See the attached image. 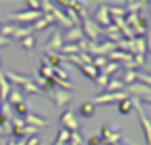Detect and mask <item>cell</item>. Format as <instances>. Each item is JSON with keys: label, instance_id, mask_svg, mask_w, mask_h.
Returning <instances> with one entry per match:
<instances>
[{"label": "cell", "instance_id": "cell-15", "mask_svg": "<svg viewBox=\"0 0 151 145\" xmlns=\"http://www.w3.org/2000/svg\"><path fill=\"white\" fill-rule=\"evenodd\" d=\"M124 90V84H122L121 80H117V78H113V80L107 82V86L103 88V94H115V92H122Z\"/></svg>", "mask_w": 151, "mask_h": 145}, {"label": "cell", "instance_id": "cell-32", "mask_svg": "<svg viewBox=\"0 0 151 145\" xmlns=\"http://www.w3.org/2000/svg\"><path fill=\"white\" fill-rule=\"evenodd\" d=\"M46 27H48V21H46L44 17H40V19H37V21L31 25V29L33 31H42V29H46Z\"/></svg>", "mask_w": 151, "mask_h": 145}, {"label": "cell", "instance_id": "cell-2", "mask_svg": "<svg viewBox=\"0 0 151 145\" xmlns=\"http://www.w3.org/2000/svg\"><path fill=\"white\" fill-rule=\"evenodd\" d=\"M82 27H81V31H82V34H84V38L88 42H100V36H101V27L100 25H96L94 21H90L88 17L86 19H82Z\"/></svg>", "mask_w": 151, "mask_h": 145}, {"label": "cell", "instance_id": "cell-5", "mask_svg": "<svg viewBox=\"0 0 151 145\" xmlns=\"http://www.w3.org/2000/svg\"><path fill=\"white\" fill-rule=\"evenodd\" d=\"M98 138L101 139V145L105 143V145H113V143H119L121 141V132H117V130H113L111 126H101V130H100V136Z\"/></svg>", "mask_w": 151, "mask_h": 145}, {"label": "cell", "instance_id": "cell-20", "mask_svg": "<svg viewBox=\"0 0 151 145\" xmlns=\"http://www.w3.org/2000/svg\"><path fill=\"white\" fill-rule=\"evenodd\" d=\"M31 33H33L31 27H15V33L12 34V38H15V40H23V38L31 36Z\"/></svg>", "mask_w": 151, "mask_h": 145}, {"label": "cell", "instance_id": "cell-4", "mask_svg": "<svg viewBox=\"0 0 151 145\" xmlns=\"http://www.w3.org/2000/svg\"><path fill=\"white\" fill-rule=\"evenodd\" d=\"M126 92H115V94H100L92 99L94 105H109V103H121L122 99H126Z\"/></svg>", "mask_w": 151, "mask_h": 145}, {"label": "cell", "instance_id": "cell-14", "mask_svg": "<svg viewBox=\"0 0 151 145\" xmlns=\"http://www.w3.org/2000/svg\"><path fill=\"white\" fill-rule=\"evenodd\" d=\"M78 111H81V115L84 116V119H92V116L96 115V105L92 103V99H90V101H84V103L81 105V109H78Z\"/></svg>", "mask_w": 151, "mask_h": 145}, {"label": "cell", "instance_id": "cell-27", "mask_svg": "<svg viewBox=\"0 0 151 145\" xmlns=\"http://www.w3.org/2000/svg\"><path fill=\"white\" fill-rule=\"evenodd\" d=\"M21 42V48L23 50H27V52H33V48H35V36L31 34V36H27V38H23V40H19Z\"/></svg>", "mask_w": 151, "mask_h": 145}, {"label": "cell", "instance_id": "cell-16", "mask_svg": "<svg viewBox=\"0 0 151 145\" xmlns=\"http://www.w3.org/2000/svg\"><path fill=\"white\" fill-rule=\"evenodd\" d=\"M124 6H126L124 8L126 14H138V11H140L144 6H147V2H145V0H136V2H132V0H130V2L124 4Z\"/></svg>", "mask_w": 151, "mask_h": 145}, {"label": "cell", "instance_id": "cell-39", "mask_svg": "<svg viewBox=\"0 0 151 145\" xmlns=\"http://www.w3.org/2000/svg\"><path fill=\"white\" fill-rule=\"evenodd\" d=\"M147 36H145V48H147V52L151 54V29H147Z\"/></svg>", "mask_w": 151, "mask_h": 145}, {"label": "cell", "instance_id": "cell-13", "mask_svg": "<svg viewBox=\"0 0 151 145\" xmlns=\"http://www.w3.org/2000/svg\"><path fill=\"white\" fill-rule=\"evenodd\" d=\"M61 59L63 57L59 56V54H54V52H46V57L42 61L44 63H48L52 69H55V67H61Z\"/></svg>", "mask_w": 151, "mask_h": 145}, {"label": "cell", "instance_id": "cell-33", "mask_svg": "<svg viewBox=\"0 0 151 145\" xmlns=\"http://www.w3.org/2000/svg\"><path fill=\"white\" fill-rule=\"evenodd\" d=\"M0 115L6 116V119H12V116H14V113H12V107L6 103V101H4V103L0 105Z\"/></svg>", "mask_w": 151, "mask_h": 145}, {"label": "cell", "instance_id": "cell-29", "mask_svg": "<svg viewBox=\"0 0 151 145\" xmlns=\"http://www.w3.org/2000/svg\"><path fill=\"white\" fill-rule=\"evenodd\" d=\"M107 63H109V59H107V57H103V56H98V57H94V59H92V65L98 69V71H101Z\"/></svg>", "mask_w": 151, "mask_h": 145}, {"label": "cell", "instance_id": "cell-17", "mask_svg": "<svg viewBox=\"0 0 151 145\" xmlns=\"http://www.w3.org/2000/svg\"><path fill=\"white\" fill-rule=\"evenodd\" d=\"M21 101H25V99H23V94L19 92V90H14V88H12L10 94H8V97H6V103H8V105H14V107H15V105L21 103Z\"/></svg>", "mask_w": 151, "mask_h": 145}, {"label": "cell", "instance_id": "cell-40", "mask_svg": "<svg viewBox=\"0 0 151 145\" xmlns=\"http://www.w3.org/2000/svg\"><path fill=\"white\" fill-rule=\"evenodd\" d=\"M52 145H63V143H59V141H54V143H52Z\"/></svg>", "mask_w": 151, "mask_h": 145}, {"label": "cell", "instance_id": "cell-41", "mask_svg": "<svg viewBox=\"0 0 151 145\" xmlns=\"http://www.w3.org/2000/svg\"><path fill=\"white\" fill-rule=\"evenodd\" d=\"M113 145H122V143H113Z\"/></svg>", "mask_w": 151, "mask_h": 145}, {"label": "cell", "instance_id": "cell-37", "mask_svg": "<svg viewBox=\"0 0 151 145\" xmlns=\"http://www.w3.org/2000/svg\"><path fill=\"white\" fill-rule=\"evenodd\" d=\"M27 6L31 8V11H40V2L38 0H27Z\"/></svg>", "mask_w": 151, "mask_h": 145}, {"label": "cell", "instance_id": "cell-22", "mask_svg": "<svg viewBox=\"0 0 151 145\" xmlns=\"http://www.w3.org/2000/svg\"><path fill=\"white\" fill-rule=\"evenodd\" d=\"M121 82L124 86H130V84H134V82H138V71H124Z\"/></svg>", "mask_w": 151, "mask_h": 145}, {"label": "cell", "instance_id": "cell-35", "mask_svg": "<svg viewBox=\"0 0 151 145\" xmlns=\"http://www.w3.org/2000/svg\"><path fill=\"white\" fill-rule=\"evenodd\" d=\"M138 82L140 84H145L151 88V74H145V73H138Z\"/></svg>", "mask_w": 151, "mask_h": 145}, {"label": "cell", "instance_id": "cell-9", "mask_svg": "<svg viewBox=\"0 0 151 145\" xmlns=\"http://www.w3.org/2000/svg\"><path fill=\"white\" fill-rule=\"evenodd\" d=\"M61 46H63V36H61V33H59V31L55 29V31H54V34L50 36L48 44L44 46V52H54V54H59Z\"/></svg>", "mask_w": 151, "mask_h": 145}, {"label": "cell", "instance_id": "cell-23", "mask_svg": "<svg viewBox=\"0 0 151 145\" xmlns=\"http://www.w3.org/2000/svg\"><path fill=\"white\" fill-rule=\"evenodd\" d=\"M81 71H82V74H84V76L92 78V80H96V76L100 74V71H98V69L94 67V65H82Z\"/></svg>", "mask_w": 151, "mask_h": 145}, {"label": "cell", "instance_id": "cell-8", "mask_svg": "<svg viewBox=\"0 0 151 145\" xmlns=\"http://www.w3.org/2000/svg\"><path fill=\"white\" fill-rule=\"evenodd\" d=\"M96 25H103L101 29L111 25V17H109V6L107 4H98V10H96Z\"/></svg>", "mask_w": 151, "mask_h": 145}, {"label": "cell", "instance_id": "cell-1", "mask_svg": "<svg viewBox=\"0 0 151 145\" xmlns=\"http://www.w3.org/2000/svg\"><path fill=\"white\" fill-rule=\"evenodd\" d=\"M130 99H132V105H134V109L138 111V116H140V124H142V130H144L145 143L151 145V120H149V116L145 115L142 101H140V99H136V97H130Z\"/></svg>", "mask_w": 151, "mask_h": 145}, {"label": "cell", "instance_id": "cell-31", "mask_svg": "<svg viewBox=\"0 0 151 145\" xmlns=\"http://www.w3.org/2000/svg\"><path fill=\"white\" fill-rule=\"evenodd\" d=\"M14 33H15V25H2L0 27V34L6 36V38H10V40H12V34Z\"/></svg>", "mask_w": 151, "mask_h": 145}, {"label": "cell", "instance_id": "cell-43", "mask_svg": "<svg viewBox=\"0 0 151 145\" xmlns=\"http://www.w3.org/2000/svg\"><path fill=\"white\" fill-rule=\"evenodd\" d=\"M149 8H151V2H149Z\"/></svg>", "mask_w": 151, "mask_h": 145}, {"label": "cell", "instance_id": "cell-6", "mask_svg": "<svg viewBox=\"0 0 151 145\" xmlns=\"http://www.w3.org/2000/svg\"><path fill=\"white\" fill-rule=\"evenodd\" d=\"M50 96V99L54 101L58 107H65L67 103L71 101V92H65V90H59V88H52L50 92H46Z\"/></svg>", "mask_w": 151, "mask_h": 145}, {"label": "cell", "instance_id": "cell-12", "mask_svg": "<svg viewBox=\"0 0 151 145\" xmlns=\"http://www.w3.org/2000/svg\"><path fill=\"white\" fill-rule=\"evenodd\" d=\"M4 73V76H6V80L10 82V86L12 84H17V86H25L27 82L31 80V78H27V76H23V74H19V73H14V71H2Z\"/></svg>", "mask_w": 151, "mask_h": 145}, {"label": "cell", "instance_id": "cell-28", "mask_svg": "<svg viewBox=\"0 0 151 145\" xmlns=\"http://www.w3.org/2000/svg\"><path fill=\"white\" fill-rule=\"evenodd\" d=\"M23 92H27V94H42V90L40 88H38V86L37 84H35V82L33 80H29V82H27V84L25 86H23Z\"/></svg>", "mask_w": 151, "mask_h": 145}, {"label": "cell", "instance_id": "cell-26", "mask_svg": "<svg viewBox=\"0 0 151 145\" xmlns=\"http://www.w3.org/2000/svg\"><path fill=\"white\" fill-rule=\"evenodd\" d=\"M67 145H86L84 139H82V136L78 134V132H71L69 134V143Z\"/></svg>", "mask_w": 151, "mask_h": 145}, {"label": "cell", "instance_id": "cell-30", "mask_svg": "<svg viewBox=\"0 0 151 145\" xmlns=\"http://www.w3.org/2000/svg\"><path fill=\"white\" fill-rule=\"evenodd\" d=\"M15 115H19V116L29 115V105H27V101H21V103L15 105Z\"/></svg>", "mask_w": 151, "mask_h": 145}, {"label": "cell", "instance_id": "cell-19", "mask_svg": "<svg viewBox=\"0 0 151 145\" xmlns=\"http://www.w3.org/2000/svg\"><path fill=\"white\" fill-rule=\"evenodd\" d=\"M119 105V113H121V115H130V113L134 111V105H132V99H130V97H126V99H122L121 103H117Z\"/></svg>", "mask_w": 151, "mask_h": 145}, {"label": "cell", "instance_id": "cell-34", "mask_svg": "<svg viewBox=\"0 0 151 145\" xmlns=\"http://www.w3.org/2000/svg\"><path fill=\"white\" fill-rule=\"evenodd\" d=\"M132 63H134V67H144L145 65V56H138V54H134L132 56Z\"/></svg>", "mask_w": 151, "mask_h": 145}, {"label": "cell", "instance_id": "cell-7", "mask_svg": "<svg viewBox=\"0 0 151 145\" xmlns=\"http://www.w3.org/2000/svg\"><path fill=\"white\" fill-rule=\"evenodd\" d=\"M59 122H61V128H63V130H67V132H77L78 130V122H77V119H75L73 111H69V109L61 113Z\"/></svg>", "mask_w": 151, "mask_h": 145}, {"label": "cell", "instance_id": "cell-3", "mask_svg": "<svg viewBox=\"0 0 151 145\" xmlns=\"http://www.w3.org/2000/svg\"><path fill=\"white\" fill-rule=\"evenodd\" d=\"M40 17H42V11H31V10L15 11V14L8 15V19H10V21H15V23H35Z\"/></svg>", "mask_w": 151, "mask_h": 145}, {"label": "cell", "instance_id": "cell-21", "mask_svg": "<svg viewBox=\"0 0 151 145\" xmlns=\"http://www.w3.org/2000/svg\"><path fill=\"white\" fill-rule=\"evenodd\" d=\"M38 76H40V78H46V80H50V78H54V69H52L48 63H44V61H40V69H38Z\"/></svg>", "mask_w": 151, "mask_h": 145}, {"label": "cell", "instance_id": "cell-25", "mask_svg": "<svg viewBox=\"0 0 151 145\" xmlns=\"http://www.w3.org/2000/svg\"><path fill=\"white\" fill-rule=\"evenodd\" d=\"M109 17L111 19H124L126 17L124 8H109Z\"/></svg>", "mask_w": 151, "mask_h": 145}, {"label": "cell", "instance_id": "cell-36", "mask_svg": "<svg viewBox=\"0 0 151 145\" xmlns=\"http://www.w3.org/2000/svg\"><path fill=\"white\" fill-rule=\"evenodd\" d=\"M94 82H96V84L98 86H100V88H105V86H107V82H109V76H105V74H98V76H96V80H94Z\"/></svg>", "mask_w": 151, "mask_h": 145}, {"label": "cell", "instance_id": "cell-11", "mask_svg": "<svg viewBox=\"0 0 151 145\" xmlns=\"http://www.w3.org/2000/svg\"><path fill=\"white\" fill-rule=\"evenodd\" d=\"M23 122H25V126H33V128H37V130L48 126V120H44L38 115H33V113H29L27 116H23Z\"/></svg>", "mask_w": 151, "mask_h": 145}, {"label": "cell", "instance_id": "cell-38", "mask_svg": "<svg viewBox=\"0 0 151 145\" xmlns=\"http://www.w3.org/2000/svg\"><path fill=\"white\" fill-rule=\"evenodd\" d=\"M84 143H86V145H101V139L98 138V136H92V138H88Z\"/></svg>", "mask_w": 151, "mask_h": 145}, {"label": "cell", "instance_id": "cell-42", "mask_svg": "<svg viewBox=\"0 0 151 145\" xmlns=\"http://www.w3.org/2000/svg\"><path fill=\"white\" fill-rule=\"evenodd\" d=\"M0 136H2V128H0Z\"/></svg>", "mask_w": 151, "mask_h": 145}, {"label": "cell", "instance_id": "cell-10", "mask_svg": "<svg viewBox=\"0 0 151 145\" xmlns=\"http://www.w3.org/2000/svg\"><path fill=\"white\" fill-rule=\"evenodd\" d=\"M82 38H84V34H82V31H81V25L71 27V29H67V34L63 36V44H77Z\"/></svg>", "mask_w": 151, "mask_h": 145}, {"label": "cell", "instance_id": "cell-18", "mask_svg": "<svg viewBox=\"0 0 151 145\" xmlns=\"http://www.w3.org/2000/svg\"><path fill=\"white\" fill-rule=\"evenodd\" d=\"M10 90H12L10 82L6 80L4 73L0 71V99H4V101H6V97H8V94H10Z\"/></svg>", "mask_w": 151, "mask_h": 145}, {"label": "cell", "instance_id": "cell-24", "mask_svg": "<svg viewBox=\"0 0 151 145\" xmlns=\"http://www.w3.org/2000/svg\"><path fill=\"white\" fill-rule=\"evenodd\" d=\"M119 69H121V65H119V63H115V61H109V63H107L100 73H101V74H105V76H111V74L117 73Z\"/></svg>", "mask_w": 151, "mask_h": 145}]
</instances>
